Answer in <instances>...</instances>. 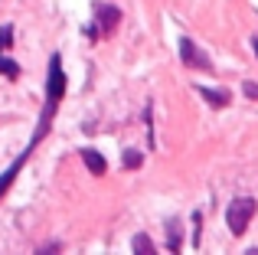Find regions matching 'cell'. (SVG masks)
Masks as SVG:
<instances>
[{
    "label": "cell",
    "mask_w": 258,
    "mask_h": 255,
    "mask_svg": "<svg viewBox=\"0 0 258 255\" xmlns=\"http://www.w3.org/2000/svg\"><path fill=\"white\" fill-rule=\"evenodd\" d=\"M0 76H4V79H17V76H20V66L13 62V59L0 56Z\"/></svg>",
    "instance_id": "obj_10"
},
{
    "label": "cell",
    "mask_w": 258,
    "mask_h": 255,
    "mask_svg": "<svg viewBox=\"0 0 258 255\" xmlns=\"http://www.w3.org/2000/svg\"><path fill=\"white\" fill-rule=\"evenodd\" d=\"M200 95L206 98L213 108H226V105L232 102V95H229V92H222V89H200Z\"/></svg>",
    "instance_id": "obj_6"
},
{
    "label": "cell",
    "mask_w": 258,
    "mask_h": 255,
    "mask_svg": "<svg viewBox=\"0 0 258 255\" xmlns=\"http://www.w3.org/2000/svg\"><path fill=\"white\" fill-rule=\"evenodd\" d=\"M242 92H245L248 98H255V102H258V82H245V85H242Z\"/></svg>",
    "instance_id": "obj_13"
},
{
    "label": "cell",
    "mask_w": 258,
    "mask_h": 255,
    "mask_svg": "<svg viewBox=\"0 0 258 255\" xmlns=\"http://www.w3.org/2000/svg\"><path fill=\"white\" fill-rule=\"evenodd\" d=\"M118 23H121V10H118V7H111V4L95 7V26H98V30H92V33L111 36V33L118 30Z\"/></svg>",
    "instance_id": "obj_4"
},
{
    "label": "cell",
    "mask_w": 258,
    "mask_h": 255,
    "mask_svg": "<svg viewBox=\"0 0 258 255\" xmlns=\"http://www.w3.org/2000/svg\"><path fill=\"white\" fill-rule=\"evenodd\" d=\"M30 157V151H23V157H17V164L10 167V170H4V177H0V197H4L7 190H10V183H13V177H17V170L23 167V160Z\"/></svg>",
    "instance_id": "obj_8"
},
{
    "label": "cell",
    "mask_w": 258,
    "mask_h": 255,
    "mask_svg": "<svg viewBox=\"0 0 258 255\" xmlns=\"http://www.w3.org/2000/svg\"><path fill=\"white\" fill-rule=\"evenodd\" d=\"M82 164L88 167V173H95V177L108 173V160L101 157L98 151H92V147H82Z\"/></svg>",
    "instance_id": "obj_5"
},
{
    "label": "cell",
    "mask_w": 258,
    "mask_h": 255,
    "mask_svg": "<svg viewBox=\"0 0 258 255\" xmlns=\"http://www.w3.org/2000/svg\"><path fill=\"white\" fill-rule=\"evenodd\" d=\"M66 95V72H62V56L59 52H52L49 59V76H46V102L59 105Z\"/></svg>",
    "instance_id": "obj_2"
},
{
    "label": "cell",
    "mask_w": 258,
    "mask_h": 255,
    "mask_svg": "<svg viewBox=\"0 0 258 255\" xmlns=\"http://www.w3.org/2000/svg\"><path fill=\"white\" fill-rule=\"evenodd\" d=\"M131 245H134V252H138V255H151V252H154V242H151V236H144V232H138Z\"/></svg>",
    "instance_id": "obj_9"
},
{
    "label": "cell",
    "mask_w": 258,
    "mask_h": 255,
    "mask_svg": "<svg viewBox=\"0 0 258 255\" xmlns=\"http://www.w3.org/2000/svg\"><path fill=\"white\" fill-rule=\"evenodd\" d=\"M252 49H255V56H258V36H252Z\"/></svg>",
    "instance_id": "obj_14"
},
{
    "label": "cell",
    "mask_w": 258,
    "mask_h": 255,
    "mask_svg": "<svg viewBox=\"0 0 258 255\" xmlns=\"http://www.w3.org/2000/svg\"><path fill=\"white\" fill-rule=\"evenodd\" d=\"M141 160H144V157H141L138 151H124V154H121V164H124V170H138Z\"/></svg>",
    "instance_id": "obj_11"
},
{
    "label": "cell",
    "mask_w": 258,
    "mask_h": 255,
    "mask_svg": "<svg viewBox=\"0 0 258 255\" xmlns=\"http://www.w3.org/2000/svg\"><path fill=\"white\" fill-rule=\"evenodd\" d=\"M255 210H258V203H255L252 197H239V200H232V203H229V210H226L229 232H232V236H245V229H248V223H252Z\"/></svg>",
    "instance_id": "obj_1"
},
{
    "label": "cell",
    "mask_w": 258,
    "mask_h": 255,
    "mask_svg": "<svg viewBox=\"0 0 258 255\" xmlns=\"http://www.w3.org/2000/svg\"><path fill=\"white\" fill-rule=\"evenodd\" d=\"M180 59L186 69H203V72H213V59L206 56V52L200 49V46L193 43V39L180 36Z\"/></svg>",
    "instance_id": "obj_3"
},
{
    "label": "cell",
    "mask_w": 258,
    "mask_h": 255,
    "mask_svg": "<svg viewBox=\"0 0 258 255\" xmlns=\"http://www.w3.org/2000/svg\"><path fill=\"white\" fill-rule=\"evenodd\" d=\"M10 46H13V26L4 23L0 26V49H10Z\"/></svg>",
    "instance_id": "obj_12"
},
{
    "label": "cell",
    "mask_w": 258,
    "mask_h": 255,
    "mask_svg": "<svg viewBox=\"0 0 258 255\" xmlns=\"http://www.w3.org/2000/svg\"><path fill=\"white\" fill-rule=\"evenodd\" d=\"M180 245H183V229H180L176 219H170V223H167V249L180 252Z\"/></svg>",
    "instance_id": "obj_7"
}]
</instances>
